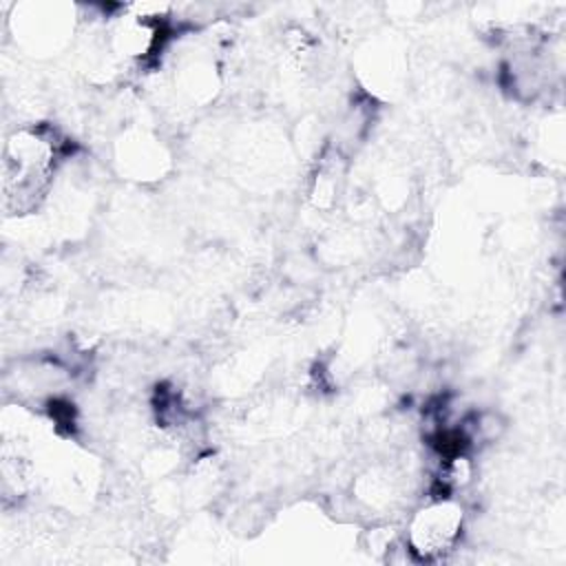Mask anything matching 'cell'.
I'll return each instance as SVG.
<instances>
[{"label":"cell","mask_w":566,"mask_h":566,"mask_svg":"<svg viewBox=\"0 0 566 566\" xmlns=\"http://www.w3.org/2000/svg\"><path fill=\"white\" fill-rule=\"evenodd\" d=\"M57 164V142L44 128L15 130L4 146L2 190L4 203L27 212L40 203Z\"/></svg>","instance_id":"6da1fadb"},{"label":"cell","mask_w":566,"mask_h":566,"mask_svg":"<svg viewBox=\"0 0 566 566\" xmlns=\"http://www.w3.org/2000/svg\"><path fill=\"white\" fill-rule=\"evenodd\" d=\"M462 506L453 500H433L413 513L407 542L420 559H440L453 551L462 531Z\"/></svg>","instance_id":"7a4b0ae2"}]
</instances>
